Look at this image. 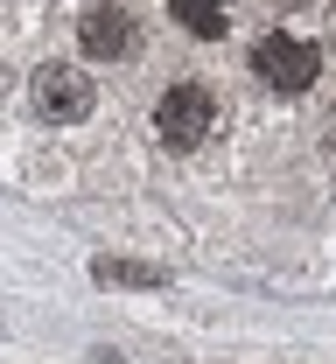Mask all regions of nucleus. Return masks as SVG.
Segmentation results:
<instances>
[{
    "label": "nucleus",
    "mask_w": 336,
    "mask_h": 364,
    "mask_svg": "<svg viewBox=\"0 0 336 364\" xmlns=\"http://www.w3.org/2000/svg\"><path fill=\"white\" fill-rule=\"evenodd\" d=\"M210 119H217V105H210L203 85H175V91H161V105H154V134L175 154H190L196 140L210 134Z\"/></svg>",
    "instance_id": "1"
},
{
    "label": "nucleus",
    "mask_w": 336,
    "mask_h": 364,
    "mask_svg": "<svg viewBox=\"0 0 336 364\" xmlns=\"http://www.w3.org/2000/svg\"><path fill=\"white\" fill-rule=\"evenodd\" d=\"M252 70H259V77H266V85L273 91H308L315 85V70H323V56H315V49L308 43H294V36H266V43L252 49Z\"/></svg>",
    "instance_id": "2"
},
{
    "label": "nucleus",
    "mask_w": 336,
    "mask_h": 364,
    "mask_svg": "<svg viewBox=\"0 0 336 364\" xmlns=\"http://www.w3.org/2000/svg\"><path fill=\"white\" fill-rule=\"evenodd\" d=\"M92 98H98V85L77 70V63H49V70H36V112L43 119H85L92 112Z\"/></svg>",
    "instance_id": "3"
},
{
    "label": "nucleus",
    "mask_w": 336,
    "mask_h": 364,
    "mask_svg": "<svg viewBox=\"0 0 336 364\" xmlns=\"http://www.w3.org/2000/svg\"><path fill=\"white\" fill-rule=\"evenodd\" d=\"M85 56H98V63L134 56V14L126 7H92L85 14Z\"/></svg>",
    "instance_id": "4"
},
{
    "label": "nucleus",
    "mask_w": 336,
    "mask_h": 364,
    "mask_svg": "<svg viewBox=\"0 0 336 364\" xmlns=\"http://www.w3.org/2000/svg\"><path fill=\"white\" fill-rule=\"evenodd\" d=\"M168 14H175L190 36H203V43L232 28V21H224V0H168Z\"/></svg>",
    "instance_id": "5"
},
{
    "label": "nucleus",
    "mask_w": 336,
    "mask_h": 364,
    "mask_svg": "<svg viewBox=\"0 0 336 364\" xmlns=\"http://www.w3.org/2000/svg\"><path fill=\"white\" fill-rule=\"evenodd\" d=\"M98 287H161V267H141V259H92Z\"/></svg>",
    "instance_id": "6"
},
{
    "label": "nucleus",
    "mask_w": 336,
    "mask_h": 364,
    "mask_svg": "<svg viewBox=\"0 0 336 364\" xmlns=\"http://www.w3.org/2000/svg\"><path fill=\"white\" fill-rule=\"evenodd\" d=\"M281 7H308V0H281Z\"/></svg>",
    "instance_id": "7"
},
{
    "label": "nucleus",
    "mask_w": 336,
    "mask_h": 364,
    "mask_svg": "<svg viewBox=\"0 0 336 364\" xmlns=\"http://www.w3.org/2000/svg\"><path fill=\"white\" fill-rule=\"evenodd\" d=\"M330 147H336V119H330Z\"/></svg>",
    "instance_id": "8"
}]
</instances>
